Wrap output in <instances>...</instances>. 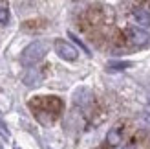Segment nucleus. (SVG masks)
<instances>
[{"label":"nucleus","mask_w":150,"mask_h":149,"mask_svg":"<svg viewBox=\"0 0 150 149\" xmlns=\"http://www.w3.org/2000/svg\"><path fill=\"white\" fill-rule=\"evenodd\" d=\"M73 2H79V0H73Z\"/></svg>","instance_id":"12"},{"label":"nucleus","mask_w":150,"mask_h":149,"mask_svg":"<svg viewBox=\"0 0 150 149\" xmlns=\"http://www.w3.org/2000/svg\"><path fill=\"white\" fill-rule=\"evenodd\" d=\"M126 133H128V122H125V120L117 122L114 127L106 133V145L112 147V149L121 145L126 138Z\"/></svg>","instance_id":"4"},{"label":"nucleus","mask_w":150,"mask_h":149,"mask_svg":"<svg viewBox=\"0 0 150 149\" xmlns=\"http://www.w3.org/2000/svg\"><path fill=\"white\" fill-rule=\"evenodd\" d=\"M130 15H132V20L136 22L137 26H141V28H148L150 26V13H148L146 7L137 6V7H134V9H132Z\"/></svg>","instance_id":"8"},{"label":"nucleus","mask_w":150,"mask_h":149,"mask_svg":"<svg viewBox=\"0 0 150 149\" xmlns=\"http://www.w3.org/2000/svg\"><path fill=\"white\" fill-rule=\"evenodd\" d=\"M7 20H9V11L6 7H0V24H7Z\"/></svg>","instance_id":"10"},{"label":"nucleus","mask_w":150,"mask_h":149,"mask_svg":"<svg viewBox=\"0 0 150 149\" xmlns=\"http://www.w3.org/2000/svg\"><path fill=\"white\" fill-rule=\"evenodd\" d=\"M28 107L31 109L33 116L44 125L53 123L64 110V101L57 96H35L29 100Z\"/></svg>","instance_id":"1"},{"label":"nucleus","mask_w":150,"mask_h":149,"mask_svg":"<svg viewBox=\"0 0 150 149\" xmlns=\"http://www.w3.org/2000/svg\"><path fill=\"white\" fill-rule=\"evenodd\" d=\"M48 48H50V44L46 41H35V42H31L29 46L24 48V52H22V63H24V64L39 63L40 59L48 54Z\"/></svg>","instance_id":"3"},{"label":"nucleus","mask_w":150,"mask_h":149,"mask_svg":"<svg viewBox=\"0 0 150 149\" xmlns=\"http://www.w3.org/2000/svg\"><path fill=\"white\" fill-rule=\"evenodd\" d=\"M123 149H150V140L146 136V133L143 131H137L136 135H132Z\"/></svg>","instance_id":"7"},{"label":"nucleus","mask_w":150,"mask_h":149,"mask_svg":"<svg viewBox=\"0 0 150 149\" xmlns=\"http://www.w3.org/2000/svg\"><path fill=\"white\" fill-rule=\"evenodd\" d=\"M53 48H55V52L59 54V57H62L64 61H75V59L79 57L77 48L71 46L70 42L62 41V39H57V41L53 42Z\"/></svg>","instance_id":"6"},{"label":"nucleus","mask_w":150,"mask_h":149,"mask_svg":"<svg viewBox=\"0 0 150 149\" xmlns=\"http://www.w3.org/2000/svg\"><path fill=\"white\" fill-rule=\"evenodd\" d=\"M110 19H112V13L108 7L92 6L81 15V28L84 32H93V29H99L101 26H104Z\"/></svg>","instance_id":"2"},{"label":"nucleus","mask_w":150,"mask_h":149,"mask_svg":"<svg viewBox=\"0 0 150 149\" xmlns=\"http://www.w3.org/2000/svg\"><path fill=\"white\" fill-rule=\"evenodd\" d=\"M148 112H150V103H148Z\"/></svg>","instance_id":"11"},{"label":"nucleus","mask_w":150,"mask_h":149,"mask_svg":"<svg viewBox=\"0 0 150 149\" xmlns=\"http://www.w3.org/2000/svg\"><path fill=\"white\" fill-rule=\"evenodd\" d=\"M123 33H125V39L134 46H146L150 42V35L141 26H128Z\"/></svg>","instance_id":"5"},{"label":"nucleus","mask_w":150,"mask_h":149,"mask_svg":"<svg viewBox=\"0 0 150 149\" xmlns=\"http://www.w3.org/2000/svg\"><path fill=\"white\" fill-rule=\"evenodd\" d=\"M48 24H46V20H28V22H24L22 24V29L24 32H29V33H33V32H39V29H44Z\"/></svg>","instance_id":"9"}]
</instances>
